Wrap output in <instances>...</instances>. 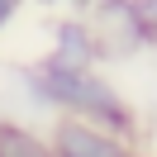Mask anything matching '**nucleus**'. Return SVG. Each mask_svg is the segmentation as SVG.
<instances>
[{"instance_id": "nucleus-5", "label": "nucleus", "mask_w": 157, "mask_h": 157, "mask_svg": "<svg viewBox=\"0 0 157 157\" xmlns=\"http://www.w3.org/2000/svg\"><path fill=\"white\" fill-rule=\"evenodd\" d=\"M0 157H52L48 128L19 114H0Z\"/></svg>"}, {"instance_id": "nucleus-2", "label": "nucleus", "mask_w": 157, "mask_h": 157, "mask_svg": "<svg viewBox=\"0 0 157 157\" xmlns=\"http://www.w3.org/2000/svg\"><path fill=\"white\" fill-rule=\"evenodd\" d=\"M48 143H52V157H138V143L133 138H119V133H105V128L86 124V119H48Z\"/></svg>"}, {"instance_id": "nucleus-8", "label": "nucleus", "mask_w": 157, "mask_h": 157, "mask_svg": "<svg viewBox=\"0 0 157 157\" xmlns=\"http://www.w3.org/2000/svg\"><path fill=\"white\" fill-rule=\"evenodd\" d=\"M29 5H38V10H52V14H62V10H86V0H29Z\"/></svg>"}, {"instance_id": "nucleus-10", "label": "nucleus", "mask_w": 157, "mask_h": 157, "mask_svg": "<svg viewBox=\"0 0 157 157\" xmlns=\"http://www.w3.org/2000/svg\"><path fill=\"white\" fill-rule=\"evenodd\" d=\"M86 5H90V0H86Z\"/></svg>"}, {"instance_id": "nucleus-3", "label": "nucleus", "mask_w": 157, "mask_h": 157, "mask_svg": "<svg viewBox=\"0 0 157 157\" xmlns=\"http://www.w3.org/2000/svg\"><path fill=\"white\" fill-rule=\"evenodd\" d=\"M43 57L57 62V67H71V71H86V67H100V43H95V29H90L86 10H62L48 19V48Z\"/></svg>"}, {"instance_id": "nucleus-6", "label": "nucleus", "mask_w": 157, "mask_h": 157, "mask_svg": "<svg viewBox=\"0 0 157 157\" xmlns=\"http://www.w3.org/2000/svg\"><path fill=\"white\" fill-rule=\"evenodd\" d=\"M128 5H133V24H138L143 48H157V0H128Z\"/></svg>"}, {"instance_id": "nucleus-9", "label": "nucleus", "mask_w": 157, "mask_h": 157, "mask_svg": "<svg viewBox=\"0 0 157 157\" xmlns=\"http://www.w3.org/2000/svg\"><path fill=\"white\" fill-rule=\"evenodd\" d=\"M138 157H147V152H138Z\"/></svg>"}, {"instance_id": "nucleus-7", "label": "nucleus", "mask_w": 157, "mask_h": 157, "mask_svg": "<svg viewBox=\"0 0 157 157\" xmlns=\"http://www.w3.org/2000/svg\"><path fill=\"white\" fill-rule=\"evenodd\" d=\"M24 10H29V0H0V38H5V33L19 24V14H24Z\"/></svg>"}, {"instance_id": "nucleus-4", "label": "nucleus", "mask_w": 157, "mask_h": 157, "mask_svg": "<svg viewBox=\"0 0 157 157\" xmlns=\"http://www.w3.org/2000/svg\"><path fill=\"white\" fill-rule=\"evenodd\" d=\"M86 19H90V29H95L100 62H119V57L143 52V38H138L133 5H128V0H90V5H86Z\"/></svg>"}, {"instance_id": "nucleus-1", "label": "nucleus", "mask_w": 157, "mask_h": 157, "mask_svg": "<svg viewBox=\"0 0 157 157\" xmlns=\"http://www.w3.org/2000/svg\"><path fill=\"white\" fill-rule=\"evenodd\" d=\"M19 95L29 100L33 114L43 119H86V124L105 128V133H119V138H133L138 143V109L114 81L105 76L100 67H86V71H71V67H57L48 57H33L24 67L10 71Z\"/></svg>"}]
</instances>
